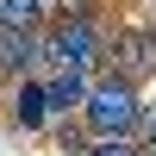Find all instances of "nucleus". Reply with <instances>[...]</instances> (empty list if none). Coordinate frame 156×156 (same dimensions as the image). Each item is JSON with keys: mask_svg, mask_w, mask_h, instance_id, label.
Returning a JSON list of instances; mask_svg holds the SVG:
<instances>
[{"mask_svg": "<svg viewBox=\"0 0 156 156\" xmlns=\"http://www.w3.org/2000/svg\"><path fill=\"white\" fill-rule=\"evenodd\" d=\"M87 156H150V150L137 144V137H94V144H87Z\"/></svg>", "mask_w": 156, "mask_h": 156, "instance_id": "nucleus-7", "label": "nucleus"}, {"mask_svg": "<svg viewBox=\"0 0 156 156\" xmlns=\"http://www.w3.org/2000/svg\"><path fill=\"white\" fill-rule=\"evenodd\" d=\"M137 119H144L137 81H125V75H94L87 106H81V125H87V131H94V137H137Z\"/></svg>", "mask_w": 156, "mask_h": 156, "instance_id": "nucleus-2", "label": "nucleus"}, {"mask_svg": "<svg viewBox=\"0 0 156 156\" xmlns=\"http://www.w3.org/2000/svg\"><path fill=\"white\" fill-rule=\"evenodd\" d=\"M137 144L156 156V100H144V119H137Z\"/></svg>", "mask_w": 156, "mask_h": 156, "instance_id": "nucleus-8", "label": "nucleus"}, {"mask_svg": "<svg viewBox=\"0 0 156 156\" xmlns=\"http://www.w3.org/2000/svg\"><path fill=\"white\" fill-rule=\"evenodd\" d=\"M50 119H56V112H50L44 75H25V81L6 87V125H12V131H44Z\"/></svg>", "mask_w": 156, "mask_h": 156, "instance_id": "nucleus-4", "label": "nucleus"}, {"mask_svg": "<svg viewBox=\"0 0 156 156\" xmlns=\"http://www.w3.org/2000/svg\"><path fill=\"white\" fill-rule=\"evenodd\" d=\"M44 69H62V75L106 69V25L100 19H50L44 25Z\"/></svg>", "mask_w": 156, "mask_h": 156, "instance_id": "nucleus-1", "label": "nucleus"}, {"mask_svg": "<svg viewBox=\"0 0 156 156\" xmlns=\"http://www.w3.org/2000/svg\"><path fill=\"white\" fill-rule=\"evenodd\" d=\"M87 87H94V75H62V69H44V94H50V112H81L87 106Z\"/></svg>", "mask_w": 156, "mask_h": 156, "instance_id": "nucleus-6", "label": "nucleus"}, {"mask_svg": "<svg viewBox=\"0 0 156 156\" xmlns=\"http://www.w3.org/2000/svg\"><path fill=\"white\" fill-rule=\"evenodd\" d=\"M44 69V31H0V81H25Z\"/></svg>", "mask_w": 156, "mask_h": 156, "instance_id": "nucleus-5", "label": "nucleus"}, {"mask_svg": "<svg viewBox=\"0 0 156 156\" xmlns=\"http://www.w3.org/2000/svg\"><path fill=\"white\" fill-rule=\"evenodd\" d=\"M100 0H56V19H94Z\"/></svg>", "mask_w": 156, "mask_h": 156, "instance_id": "nucleus-9", "label": "nucleus"}, {"mask_svg": "<svg viewBox=\"0 0 156 156\" xmlns=\"http://www.w3.org/2000/svg\"><path fill=\"white\" fill-rule=\"evenodd\" d=\"M100 75H125V81H156V25L144 19H125L106 31V69Z\"/></svg>", "mask_w": 156, "mask_h": 156, "instance_id": "nucleus-3", "label": "nucleus"}]
</instances>
